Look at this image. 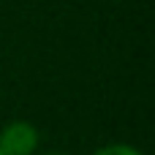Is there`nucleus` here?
Masks as SVG:
<instances>
[{
    "label": "nucleus",
    "instance_id": "nucleus-1",
    "mask_svg": "<svg viewBox=\"0 0 155 155\" xmlns=\"http://www.w3.org/2000/svg\"><path fill=\"white\" fill-rule=\"evenodd\" d=\"M38 150V131L25 120H14L0 131V155H33Z\"/></svg>",
    "mask_w": 155,
    "mask_h": 155
},
{
    "label": "nucleus",
    "instance_id": "nucleus-2",
    "mask_svg": "<svg viewBox=\"0 0 155 155\" xmlns=\"http://www.w3.org/2000/svg\"><path fill=\"white\" fill-rule=\"evenodd\" d=\"M93 155H142V153L136 147H131V144H106V147L95 150Z\"/></svg>",
    "mask_w": 155,
    "mask_h": 155
},
{
    "label": "nucleus",
    "instance_id": "nucleus-3",
    "mask_svg": "<svg viewBox=\"0 0 155 155\" xmlns=\"http://www.w3.org/2000/svg\"><path fill=\"white\" fill-rule=\"evenodd\" d=\"M49 155H63V153H49Z\"/></svg>",
    "mask_w": 155,
    "mask_h": 155
}]
</instances>
